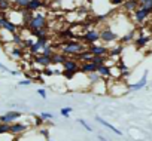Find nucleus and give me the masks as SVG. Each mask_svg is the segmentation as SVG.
Masks as SVG:
<instances>
[{
	"label": "nucleus",
	"instance_id": "obj_1",
	"mask_svg": "<svg viewBox=\"0 0 152 141\" xmlns=\"http://www.w3.org/2000/svg\"><path fill=\"white\" fill-rule=\"evenodd\" d=\"M27 31H33V30H48V18L43 12H34L27 28Z\"/></svg>",
	"mask_w": 152,
	"mask_h": 141
},
{
	"label": "nucleus",
	"instance_id": "obj_2",
	"mask_svg": "<svg viewBox=\"0 0 152 141\" xmlns=\"http://www.w3.org/2000/svg\"><path fill=\"white\" fill-rule=\"evenodd\" d=\"M87 48H85V45L84 43H79V42H72V40H69L66 45H63L61 46V52L64 54V55H69V56H76L78 54H81V52H84Z\"/></svg>",
	"mask_w": 152,
	"mask_h": 141
},
{
	"label": "nucleus",
	"instance_id": "obj_3",
	"mask_svg": "<svg viewBox=\"0 0 152 141\" xmlns=\"http://www.w3.org/2000/svg\"><path fill=\"white\" fill-rule=\"evenodd\" d=\"M118 39H119V36L109 27V25H106L104 28H102L100 30V40L109 48V45H112V43H116L118 42Z\"/></svg>",
	"mask_w": 152,
	"mask_h": 141
},
{
	"label": "nucleus",
	"instance_id": "obj_4",
	"mask_svg": "<svg viewBox=\"0 0 152 141\" xmlns=\"http://www.w3.org/2000/svg\"><path fill=\"white\" fill-rule=\"evenodd\" d=\"M91 86V92L96 94V95H104L107 94V79H99L97 82H94Z\"/></svg>",
	"mask_w": 152,
	"mask_h": 141
},
{
	"label": "nucleus",
	"instance_id": "obj_5",
	"mask_svg": "<svg viewBox=\"0 0 152 141\" xmlns=\"http://www.w3.org/2000/svg\"><path fill=\"white\" fill-rule=\"evenodd\" d=\"M82 40L84 43H88V45H93V43H97L100 40V31L93 28V30H88L82 34Z\"/></svg>",
	"mask_w": 152,
	"mask_h": 141
},
{
	"label": "nucleus",
	"instance_id": "obj_6",
	"mask_svg": "<svg viewBox=\"0 0 152 141\" xmlns=\"http://www.w3.org/2000/svg\"><path fill=\"white\" fill-rule=\"evenodd\" d=\"M20 117H23V113L21 111H15V110H9L8 113H5V114H2L0 116V122L2 123H14V122H17Z\"/></svg>",
	"mask_w": 152,
	"mask_h": 141
},
{
	"label": "nucleus",
	"instance_id": "obj_7",
	"mask_svg": "<svg viewBox=\"0 0 152 141\" xmlns=\"http://www.w3.org/2000/svg\"><path fill=\"white\" fill-rule=\"evenodd\" d=\"M149 12L145 9V8H142V6H139L136 11H133V20H134V22L136 24H143L148 18H149Z\"/></svg>",
	"mask_w": 152,
	"mask_h": 141
},
{
	"label": "nucleus",
	"instance_id": "obj_8",
	"mask_svg": "<svg viewBox=\"0 0 152 141\" xmlns=\"http://www.w3.org/2000/svg\"><path fill=\"white\" fill-rule=\"evenodd\" d=\"M88 51L94 55V56H107V52H109V48L106 45H99V43H93L90 45Z\"/></svg>",
	"mask_w": 152,
	"mask_h": 141
},
{
	"label": "nucleus",
	"instance_id": "obj_9",
	"mask_svg": "<svg viewBox=\"0 0 152 141\" xmlns=\"http://www.w3.org/2000/svg\"><path fill=\"white\" fill-rule=\"evenodd\" d=\"M148 70H145L143 72V76L140 77V80L139 82H136V83H131V85H128V91H140V89H143L146 85H148Z\"/></svg>",
	"mask_w": 152,
	"mask_h": 141
},
{
	"label": "nucleus",
	"instance_id": "obj_10",
	"mask_svg": "<svg viewBox=\"0 0 152 141\" xmlns=\"http://www.w3.org/2000/svg\"><path fill=\"white\" fill-rule=\"evenodd\" d=\"M36 65H40V67H49L52 65V61H51V56H46V55H42V54H36L33 55V61Z\"/></svg>",
	"mask_w": 152,
	"mask_h": 141
},
{
	"label": "nucleus",
	"instance_id": "obj_11",
	"mask_svg": "<svg viewBox=\"0 0 152 141\" xmlns=\"http://www.w3.org/2000/svg\"><path fill=\"white\" fill-rule=\"evenodd\" d=\"M26 131H28V125H27V123H21V122H14V123H11L9 134H12V135H20V134H24Z\"/></svg>",
	"mask_w": 152,
	"mask_h": 141
},
{
	"label": "nucleus",
	"instance_id": "obj_12",
	"mask_svg": "<svg viewBox=\"0 0 152 141\" xmlns=\"http://www.w3.org/2000/svg\"><path fill=\"white\" fill-rule=\"evenodd\" d=\"M63 65V68L64 70H72V72H79V61L76 59V58H73V56H70V58H66L64 59V62L61 64Z\"/></svg>",
	"mask_w": 152,
	"mask_h": 141
},
{
	"label": "nucleus",
	"instance_id": "obj_13",
	"mask_svg": "<svg viewBox=\"0 0 152 141\" xmlns=\"http://www.w3.org/2000/svg\"><path fill=\"white\" fill-rule=\"evenodd\" d=\"M134 46L137 48V49H142V48H145L149 42H151V36H146V34H139V36H136L134 37Z\"/></svg>",
	"mask_w": 152,
	"mask_h": 141
},
{
	"label": "nucleus",
	"instance_id": "obj_14",
	"mask_svg": "<svg viewBox=\"0 0 152 141\" xmlns=\"http://www.w3.org/2000/svg\"><path fill=\"white\" fill-rule=\"evenodd\" d=\"M122 49H124V45L122 43H119V45H116L115 43V46L113 48H109V52H107V56H110V58H113L115 61L122 55Z\"/></svg>",
	"mask_w": 152,
	"mask_h": 141
},
{
	"label": "nucleus",
	"instance_id": "obj_15",
	"mask_svg": "<svg viewBox=\"0 0 152 141\" xmlns=\"http://www.w3.org/2000/svg\"><path fill=\"white\" fill-rule=\"evenodd\" d=\"M93 72H97V65H96L94 62H91V61L82 62V64L79 65V73L87 74V73H93Z\"/></svg>",
	"mask_w": 152,
	"mask_h": 141
},
{
	"label": "nucleus",
	"instance_id": "obj_16",
	"mask_svg": "<svg viewBox=\"0 0 152 141\" xmlns=\"http://www.w3.org/2000/svg\"><path fill=\"white\" fill-rule=\"evenodd\" d=\"M121 6H122V9L125 12H133V11H136L140 6V2L139 0H124V3Z\"/></svg>",
	"mask_w": 152,
	"mask_h": 141
},
{
	"label": "nucleus",
	"instance_id": "obj_17",
	"mask_svg": "<svg viewBox=\"0 0 152 141\" xmlns=\"http://www.w3.org/2000/svg\"><path fill=\"white\" fill-rule=\"evenodd\" d=\"M43 6H45L43 0H28V3H27L26 9H28V11H31V12H36V11L42 9Z\"/></svg>",
	"mask_w": 152,
	"mask_h": 141
},
{
	"label": "nucleus",
	"instance_id": "obj_18",
	"mask_svg": "<svg viewBox=\"0 0 152 141\" xmlns=\"http://www.w3.org/2000/svg\"><path fill=\"white\" fill-rule=\"evenodd\" d=\"M96 120H97V122H99L100 125H103L104 128H107V129H110L112 132H115L116 135H122V132H121V131H119L118 128H115L113 125H110L109 122H106V120H104L103 117H100V116H96Z\"/></svg>",
	"mask_w": 152,
	"mask_h": 141
},
{
	"label": "nucleus",
	"instance_id": "obj_19",
	"mask_svg": "<svg viewBox=\"0 0 152 141\" xmlns=\"http://www.w3.org/2000/svg\"><path fill=\"white\" fill-rule=\"evenodd\" d=\"M134 37H136V30H130L128 33H125L124 36H121L118 40H119L122 45H128V43H131V42L134 40Z\"/></svg>",
	"mask_w": 152,
	"mask_h": 141
},
{
	"label": "nucleus",
	"instance_id": "obj_20",
	"mask_svg": "<svg viewBox=\"0 0 152 141\" xmlns=\"http://www.w3.org/2000/svg\"><path fill=\"white\" fill-rule=\"evenodd\" d=\"M67 58V55H64L63 52H54L52 55H51V61H52V65H60V64H63L64 62V59Z\"/></svg>",
	"mask_w": 152,
	"mask_h": 141
},
{
	"label": "nucleus",
	"instance_id": "obj_21",
	"mask_svg": "<svg viewBox=\"0 0 152 141\" xmlns=\"http://www.w3.org/2000/svg\"><path fill=\"white\" fill-rule=\"evenodd\" d=\"M97 73L100 74V77H103V79H109V74H110V67H109L107 64L99 65V67H97Z\"/></svg>",
	"mask_w": 152,
	"mask_h": 141
},
{
	"label": "nucleus",
	"instance_id": "obj_22",
	"mask_svg": "<svg viewBox=\"0 0 152 141\" xmlns=\"http://www.w3.org/2000/svg\"><path fill=\"white\" fill-rule=\"evenodd\" d=\"M93 56H94V55H93V54H91L88 49H85L84 52H81V54H78V55H76V59H78L79 62H81V61L87 62V61H91V59H93Z\"/></svg>",
	"mask_w": 152,
	"mask_h": 141
},
{
	"label": "nucleus",
	"instance_id": "obj_23",
	"mask_svg": "<svg viewBox=\"0 0 152 141\" xmlns=\"http://www.w3.org/2000/svg\"><path fill=\"white\" fill-rule=\"evenodd\" d=\"M3 28L6 30V31H9V33H18V25L17 24H14L12 21H9V20H6L5 21V25H3Z\"/></svg>",
	"mask_w": 152,
	"mask_h": 141
},
{
	"label": "nucleus",
	"instance_id": "obj_24",
	"mask_svg": "<svg viewBox=\"0 0 152 141\" xmlns=\"http://www.w3.org/2000/svg\"><path fill=\"white\" fill-rule=\"evenodd\" d=\"M11 43H12L14 46L23 48V36L18 34V33H14V34H12V39H11Z\"/></svg>",
	"mask_w": 152,
	"mask_h": 141
},
{
	"label": "nucleus",
	"instance_id": "obj_25",
	"mask_svg": "<svg viewBox=\"0 0 152 141\" xmlns=\"http://www.w3.org/2000/svg\"><path fill=\"white\" fill-rule=\"evenodd\" d=\"M0 37H2V42L3 43H9L11 39H12V33H9L5 28H2V30H0Z\"/></svg>",
	"mask_w": 152,
	"mask_h": 141
},
{
	"label": "nucleus",
	"instance_id": "obj_26",
	"mask_svg": "<svg viewBox=\"0 0 152 141\" xmlns=\"http://www.w3.org/2000/svg\"><path fill=\"white\" fill-rule=\"evenodd\" d=\"M85 76H87V79H88V83H90V85H93L94 82H97L99 79H102V77H100V74H99L97 72H93V73H87Z\"/></svg>",
	"mask_w": 152,
	"mask_h": 141
},
{
	"label": "nucleus",
	"instance_id": "obj_27",
	"mask_svg": "<svg viewBox=\"0 0 152 141\" xmlns=\"http://www.w3.org/2000/svg\"><path fill=\"white\" fill-rule=\"evenodd\" d=\"M40 49H42V46H40V43L37 42V40H34V43L28 48V52L31 54V55H36V54H39L40 52Z\"/></svg>",
	"mask_w": 152,
	"mask_h": 141
},
{
	"label": "nucleus",
	"instance_id": "obj_28",
	"mask_svg": "<svg viewBox=\"0 0 152 141\" xmlns=\"http://www.w3.org/2000/svg\"><path fill=\"white\" fill-rule=\"evenodd\" d=\"M54 52H55V51H54V48H52V46L48 43L46 46H43V48L40 49V52H39V54H42V55H46V56H51Z\"/></svg>",
	"mask_w": 152,
	"mask_h": 141
},
{
	"label": "nucleus",
	"instance_id": "obj_29",
	"mask_svg": "<svg viewBox=\"0 0 152 141\" xmlns=\"http://www.w3.org/2000/svg\"><path fill=\"white\" fill-rule=\"evenodd\" d=\"M11 0H0V11L2 12H6L11 9Z\"/></svg>",
	"mask_w": 152,
	"mask_h": 141
},
{
	"label": "nucleus",
	"instance_id": "obj_30",
	"mask_svg": "<svg viewBox=\"0 0 152 141\" xmlns=\"http://www.w3.org/2000/svg\"><path fill=\"white\" fill-rule=\"evenodd\" d=\"M34 40H36V39H34L33 36H31V37H27V39H24V37H23V49H26V48L28 49V48L34 43Z\"/></svg>",
	"mask_w": 152,
	"mask_h": 141
},
{
	"label": "nucleus",
	"instance_id": "obj_31",
	"mask_svg": "<svg viewBox=\"0 0 152 141\" xmlns=\"http://www.w3.org/2000/svg\"><path fill=\"white\" fill-rule=\"evenodd\" d=\"M106 56H93V59H91V62H94L97 67L99 65H103V64H106Z\"/></svg>",
	"mask_w": 152,
	"mask_h": 141
},
{
	"label": "nucleus",
	"instance_id": "obj_32",
	"mask_svg": "<svg viewBox=\"0 0 152 141\" xmlns=\"http://www.w3.org/2000/svg\"><path fill=\"white\" fill-rule=\"evenodd\" d=\"M12 2L18 9H24L27 6V3H28V0H12Z\"/></svg>",
	"mask_w": 152,
	"mask_h": 141
},
{
	"label": "nucleus",
	"instance_id": "obj_33",
	"mask_svg": "<svg viewBox=\"0 0 152 141\" xmlns=\"http://www.w3.org/2000/svg\"><path fill=\"white\" fill-rule=\"evenodd\" d=\"M30 34L37 39V37H40V36H46V34H48V30H33V31H30Z\"/></svg>",
	"mask_w": 152,
	"mask_h": 141
},
{
	"label": "nucleus",
	"instance_id": "obj_34",
	"mask_svg": "<svg viewBox=\"0 0 152 141\" xmlns=\"http://www.w3.org/2000/svg\"><path fill=\"white\" fill-rule=\"evenodd\" d=\"M9 128H11L9 123H2V122H0V135L9 134Z\"/></svg>",
	"mask_w": 152,
	"mask_h": 141
},
{
	"label": "nucleus",
	"instance_id": "obj_35",
	"mask_svg": "<svg viewBox=\"0 0 152 141\" xmlns=\"http://www.w3.org/2000/svg\"><path fill=\"white\" fill-rule=\"evenodd\" d=\"M72 111H73V108H72V107H63V108L60 110V114H61V116H64V117H69V116L72 114Z\"/></svg>",
	"mask_w": 152,
	"mask_h": 141
},
{
	"label": "nucleus",
	"instance_id": "obj_36",
	"mask_svg": "<svg viewBox=\"0 0 152 141\" xmlns=\"http://www.w3.org/2000/svg\"><path fill=\"white\" fill-rule=\"evenodd\" d=\"M42 74H43V76H46V77H51V76H54V68L43 67V70H42Z\"/></svg>",
	"mask_w": 152,
	"mask_h": 141
},
{
	"label": "nucleus",
	"instance_id": "obj_37",
	"mask_svg": "<svg viewBox=\"0 0 152 141\" xmlns=\"http://www.w3.org/2000/svg\"><path fill=\"white\" fill-rule=\"evenodd\" d=\"M140 6L142 8H145L149 14H152V0H148V2H143V3H140Z\"/></svg>",
	"mask_w": 152,
	"mask_h": 141
},
{
	"label": "nucleus",
	"instance_id": "obj_38",
	"mask_svg": "<svg viewBox=\"0 0 152 141\" xmlns=\"http://www.w3.org/2000/svg\"><path fill=\"white\" fill-rule=\"evenodd\" d=\"M8 20V15H6V12H2L0 11V30L3 28V25H5V21Z\"/></svg>",
	"mask_w": 152,
	"mask_h": 141
},
{
	"label": "nucleus",
	"instance_id": "obj_39",
	"mask_svg": "<svg viewBox=\"0 0 152 141\" xmlns=\"http://www.w3.org/2000/svg\"><path fill=\"white\" fill-rule=\"evenodd\" d=\"M40 117L46 122V120H52V119H54V114H51V113H48V111H42V113H40Z\"/></svg>",
	"mask_w": 152,
	"mask_h": 141
},
{
	"label": "nucleus",
	"instance_id": "obj_40",
	"mask_svg": "<svg viewBox=\"0 0 152 141\" xmlns=\"http://www.w3.org/2000/svg\"><path fill=\"white\" fill-rule=\"evenodd\" d=\"M78 122H79V125H81V126H84V128H85L88 132H93V128H91V126L87 123V120H84V119H79Z\"/></svg>",
	"mask_w": 152,
	"mask_h": 141
},
{
	"label": "nucleus",
	"instance_id": "obj_41",
	"mask_svg": "<svg viewBox=\"0 0 152 141\" xmlns=\"http://www.w3.org/2000/svg\"><path fill=\"white\" fill-rule=\"evenodd\" d=\"M43 123H45V120L40 117V114H39V116L34 114V125H36V126H42Z\"/></svg>",
	"mask_w": 152,
	"mask_h": 141
},
{
	"label": "nucleus",
	"instance_id": "obj_42",
	"mask_svg": "<svg viewBox=\"0 0 152 141\" xmlns=\"http://www.w3.org/2000/svg\"><path fill=\"white\" fill-rule=\"evenodd\" d=\"M122 3H124V0H109V5L113 6V8L115 6H121Z\"/></svg>",
	"mask_w": 152,
	"mask_h": 141
},
{
	"label": "nucleus",
	"instance_id": "obj_43",
	"mask_svg": "<svg viewBox=\"0 0 152 141\" xmlns=\"http://www.w3.org/2000/svg\"><path fill=\"white\" fill-rule=\"evenodd\" d=\"M18 85L20 86H28V85H31V80L30 79H23V80L18 82Z\"/></svg>",
	"mask_w": 152,
	"mask_h": 141
},
{
	"label": "nucleus",
	"instance_id": "obj_44",
	"mask_svg": "<svg viewBox=\"0 0 152 141\" xmlns=\"http://www.w3.org/2000/svg\"><path fill=\"white\" fill-rule=\"evenodd\" d=\"M40 134H42V135L46 138V141L49 140V129H45V128H42V129H40Z\"/></svg>",
	"mask_w": 152,
	"mask_h": 141
},
{
	"label": "nucleus",
	"instance_id": "obj_45",
	"mask_svg": "<svg viewBox=\"0 0 152 141\" xmlns=\"http://www.w3.org/2000/svg\"><path fill=\"white\" fill-rule=\"evenodd\" d=\"M36 92H37V94H39V95H40L43 100H46V97H48V95H46V91H45V89H42V88H40V89H37Z\"/></svg>",
	"mask_w": 152,
	"mask_h": 141
},
{
	"label": "nucleus",
	"instance_id": "obj_46",
	"mask_svg": "<svg viewBox=\"0 0 152 141\" xmlns=\"http://www.w3.org/2000/svg\"><path fill=\"white\" fill-rule=\"evenodd\" d=\"M0 68H2V70H3V72H8V73H11V70H9V68H8L6 65H3L2 62H0Z\"/></svg>",
	"mask_w": 152,
	"mask_h": 141
},
{
	"label": "nucleus",
	"instance_id": "obj_47",
	"mask_svg": "<svg viewBox=\"0 0 152 141\" xmlns=\"http://www.w3.org/2000/svg\"><path fill=\"white\" fill-rule=\"evenodd\" d=\"M99 140H100V141H107V140H106L103 135H99Z\"/></svg>",
	"mask_w": 152,
	"mask_h": 141
},
{
	"label": "nucleus",
	"instance_id": "obj_48",
	"mask_svg": "<svg viewBox=\"0 0 152 141\" xmlns=\"http://www.w3.org/2000/svg\"><path fill=\"white\" fill-rule=\"evenodd\" d=\"M139 2H140V3H143V2H148V0H139Z\"/></svg>",
	"mask_w": 152,
	"mask_h": 141
},
{
	"label": "nucleus",
	"instance_id": "obj_49",
	"mask_svg": "<svg viewBox=\"0 0 152 141\" xmlns=\"http://www.w3.org/2000/svg\"><path fill=\"white\" fill-rule=\"evenodd\" d=\"M48 141H52V140H48Z\"/></svg>",
	"mask_w": 152,
	"mask_h": 141
},
{
	"label": "nucleus",
	"instance_id": "obj_50",
	"mask_svg": "<svg viewBox=\"0 0 152 141\" xmlns=\"http://www.w3.org/2000/svg\"><path fill=\"white\" fill-rule=\"evenodd\" d=\"M90 2H91V0H90Z\"/></svg>",
	"mask_w": 152,
	"mask_h": 141
}]
</instances>
